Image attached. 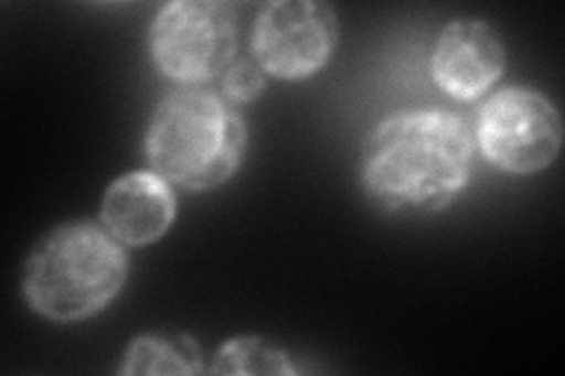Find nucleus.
<instances>
[{
  "label": "nucleus",
  "instance_id": "obj_8",
  "mask_svg": "<svg viewBox=\"0 0 565 376\" xmlns=\"http://www.w3.org/2000/svg\"><path fill=\"white\" fill-rule=\"evenodd\" d=\"M177 214L170 184L156 172L118 176L102 198V226L128 247H147L161 240Z\"/></svg>",
  "mask_w": 565,
  "mask_h": 376
},
{
  "label": "nucleus",
  "instance_id": "obj_1",
  "mask_svg": "<svg viewBox=\"0 0 565 376\" xmlns=\"http://www.w3.org/2000/svg\"><path fill=\"white\" fill-rule=\"evenodd\" d=\"M473 135L444 109L403 111L377 122L361 151V184L388 214H436L469 184Z\"/></svg>",
  "mask_w": 565,
  "mask_h": 376
},
{
  "label": "nucleus",
  "instance_id": "obj_9",
  "mask_svg": "<svg viewBox=\"0 0 565 376\" xmlns=\"http://www.w3.org/2000/svg\"><path fill=\"white\" fill-rule=\"evenodd\" d=\"M201 346L186 334H141L122 355L120 374H203Z\"/></svg>",
  "mask_w": 565,
  "mask_h": 376
},
{
  "label": "nucleus",
  "instance_id": "obj_10",
  "mask_svg": "<svg viewBox=\"0 0 565 376\" xmlns=\"http://www.w3.org/2000/svg\"><path fill=\"white\" fill-rule=\"evenodd\" d=\"M210 374H295L290 357L259 336H236L220 346Z\"/></svg>",
  "mask_w": 565,
  "mask_h": 376
},
{
  "label": "nucleus",
  "instance_id": "obj_3",
  "mask_svg": "<svg viewBox=\"0 0 565 376\" xmlns=\"http://www.w3.org/2000/svg\"><path fill=\"white\" fill-rule=\"evenodd\" d=\"M245 122L217 95L199 87L174 89L149 120L145 151L168 184L201 193L222 186L241 165Z\"/></svg>",
  "mask_w": 565,
  "mask_h": 376
},
{
  "label": "nucleus",
  "instance_id": "obj_11",
  "mask_svg": "<svg viewBox=\"0 0 565 376\" xmlns=\"http://www.w3.org/2000/svg\"><path fill=\"white\" fill-rule=\"evenodd\" d=\"M264 87H267V80L255 60H234L222 74V89L232 104L257 101Z\"/></svg>",
  "mask_w": 565,
  "mask_h": 376
},
{
  "label": "nucleus",
  "instance_id": "obj_7",
  "mask_svg": "<svg viewBox=\"0 0 565 376\" xmlns=\"http://www.w3.org/2000/svg\"><path fill=\"white\" fill-rule=\"evenodd\" d=\"M507 66V50L498 31L481 20H455L431 52V76L446 95L473 101L500 80Z\"/></svg>",
  "mask_w": 565,
  "mask_h": 376
},
{
  "label": "nucleus",
  "instance_id": "obj_4",
  "mask_svg": "<svg viewBox=\"0 0 565 376\" xmlns=\"http://www.w3.org/2000/svg\"><path fill=\"white\" fill-rule=\"evenodd\" d=\"M238 22L232 3L177 0L168 3L149 31L156 68L174 83L196 87L224 74L234 62Z\"/></svg>",
  "mask_w": 565,
  "mask_h": 376
},
{
  "label": "nucleus",
  "instance_id": "obj_5",
  "mask_svg": "<svg viewBox=\"0 0 565 376\" xmlns=\"http://www.w3.org/2000/svg\"><path fill=\"white\" fill-rule=\"evenodd\" d=\"M476 144L494 168L511 174H535L556 160L563 122L544 95L527 87H507L481 106Z\"/></svg>",
  "mask_w": 565,
  "mask_h": 376
},
{
  "label": "nucleus",
  "instance_id": "obj_6",
  "mask_svg": "<svg viewBox=\"0 0 565 376\" xmlns=\"http://www.w3.org/2000/svg\"><path fill=\"white\" fill-rule=\"evenodd\" d=\"M340 41L338 12L316 0H274L253 24L250 52L267 76L305 80L321 71Z\"/></svg>",
  "mask_w": 565,
  "mask_h": 376
},
{
  "label": "nucleus",
  "instance_id": "obj_2",
  "mask_svg": "<svg viewBox=\"0 0 565 376\" xmlns=\"http://www.w3.org/2000/svg\"><path fill=\"white\" fill-rule=\"evenodd\" d=\"M128 255L95 222L52 228L26 257L22 292L52 322H81L102 313L128 280Z\"/></svg>",
  "mask_w": 565,
  "mask_h": 376
}]
</instances>
